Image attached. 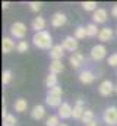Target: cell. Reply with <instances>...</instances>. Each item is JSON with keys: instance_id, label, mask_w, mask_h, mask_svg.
Listing matches in <instances>:
<instances>
[{"instance_id": "cell-32", "label": "cell", "mask_w": 117, "mask_h": 126, "mask_svg": "<svg viewBox=\"0 0 117 126\" xmlns=\"http://www.w3.org/2000/svg\"><path fill=\"white\" fill-rule=\"evenodd\" d=\"M108 64H110V66H116L117 67V53L111 54V56L108 57Z\"/></svg>"}, {"instance_id": "cell-17", "label": "cell", "mask_w": 117, "mask_h": 126, "mask_svg": "<svg viewBox=\"0 0 117 126\" xmlns=\"http://www.w3.org/2000/svg\"><path fill=\"white\" fill-rule=\"evenodd\" d=\"M113 34H114L113 30L108 28V27L101 28V30H100V34H98V40L102 41V43H107V41H110V40L113 38Z\"/></svg>"}, {"instance_id": "cell-3", "label": "cell", "mask_w": 117, "mask_h": 126, "mask_svg": "<svg viewBox=\"0 0 117 126\" xmlns=\"http://www.w3.org/2000/svg\"><path fill=\"white\" fill-rule=\"evenodd\" d=\"M27 25L24 24V22H15V24H12V27H10V34H12V37H15V38H19V40H22L25 35H27Z\"/></svg>"}, {"instance_id": "cell-35", "label": "cell", "mask_w": 117, "mask_h": 126, "mask_svg": "<svg viewBox=\"0 0 117 126\" xmlns=\"http://www.w3.org/2000/svg\"><path fill=\"white\" fill-rule=\"evenodd\" d=\"M85 126H97V122L94 120V122H91V123H88V125H85Z\"/></svg>"}, {"instance_id": "cell-9", "label": "cell", "mask_w": 117, "mask_h": 126, "mask_svg": "<svg viewBox=\"0 0 117 126\" xmlns=\"http://www.w3.org/2000/svg\"><path fill=\"white\" fill-rule=\"evenodd\" d=\"M107 18H108L107 10H105V9H102V7H98V9L94 12V15H92L94 24H104V22L107 21Z\"/></svg>"}, {"instance_id": "cell-5", "label": "cell", "mask_w": 117, "mask_h": 126, "mask_svg": "<svg viewBox=\"0 0 117 126\" xmlns=\"http://www.w3.org/2000/svg\"><path fill=\"white\" fill-rule=\"evenodd\" d=\"M116 90H114V85H113V82L111 81H102L101 84H100V87H98V93L102 95V97H108V95H111L114 93Z\"/></svg>"}, {"instance_id": "cell-28", "label": "cell", "mask_w": 117, "mask_h": 126, "mask_svg": "<svg viewBox=\"0 0 117 126\" xmlns=\"http://www.w3.org/2000/svg\"><path fill=\"white\" fill-rule=\"evenodd\" d=\"M45 126H60V117L58 116H50L45 122Z\"/></svg>"}, {"instance_id": "cell-23", "label": "cell", "mask_w": 117, "mask_h": 126, "mask_svg": "<svg viewBox=\"0 0 117 126\" xmlns=\"http://www.w3.org/2000/svg\"><path fill=\"white\" fill-rule=\"evenodd\" d=\"M82 122H84L85 125L94 122V111H92L91 109H87V110H85V113H84V116H82Z\"/></svg>"}, {"instance_id": "cell-37", "label": "cell", "mask_w": 117, "mask_h": 126, "mask_svg": "<svg viewBox=\"0 0 117 126\" xmlns=\"http://www.w3.org/2000/svg\"><path fill=\"white\" fill-rule=\"evenodd\" d=\"M114 90H116V93H117V84H116V85H114Z\"/></svg>"}, {"instance_id": "cell-20", "label": "cell", "mask_w": 117, "mask_h": 126, "mask_svg": "<svg viewBox=\"0 0 117 126\" xmlns=\"http://www.w3.org/2000/svg\"><path fill=\"white\" fill-rule=\"evenodd\" d=\"M45 103H47V106H50V107H60V106L63 104V103H61V97H58V95H51V94L47 95Z\"/></svg>"}, {"instance_id": "cell-15", "label": "cell", "mask_w": 117, "mask_h": 126, "mask_svg": "<svg viewBox=\"0 0 117 126\" xmlns=\"http://www.w3.org/2000/svg\"><path fill=\"white\" fill-rule=\"evenodd\" d=\"M13 48H16L15 41H13L10 37H3V40H1V50H3V53L7 54V53H10Z\"/></svg>"}, {"instance_id": "cell-29", "label": "cell", "mask_w": 117, "mask_h": 126, "mask_svg": "<svg viewBox=\"0 0 117 126\" xmlns=\"http://www.w3.org/2000/svg\"><path fill=\"white\" fill-rule=\"evenodd\" d=\"M10 81H12V72H10L9 69L3 70V76H1V82H3V85H7Z\"/></svg>"}, {"instance_id": "cell-13", "label": "cell", "mask_w": 117, "mask_h": 126, "mask_svg": "<svg viewBox=\"0 0 117 126\" xmlns=\"http://www.w3.org/2000/svg\"><path fill=\"white\" fill-rule=\"evenodd\" d=\"M48 54L53 60H61V57L64 56V48L61 44H56V46H53V48L50 50Z\"/></svg>"}, {"instance_id": "cell-1", "label": "cell", "mask_w": 117, "mask_h": 126, "mask_svg": "<svg viewBox=\"0 0 117 126\" xmlns=\"http://www.w3.org/2000/svg\"><path fill=\"white\" fill-rule=\"evenodd\" d=\"M32 43L35 47H38L41 50H51L53 48V37L48 31L35 32L32 37Z\"/></svg>"}, {"instance_id": "cell-7", "label": "cell", "mask_w": 117, "mask_h": 126, "mask_svg": "<svg viewBox=\"0 0 117 126\" xmlns=\"http://www.w3.org/2000/svg\"><path fill=\"white\" fill-rule=\"evenodd\" d=\"M84 60H85V57H84V54H82L81 51H75V53L70 56V59H69V62H70V64H72L73 69H79V67L84 64Z\"/></svg>"}, {"instance_id": "cell-18", "label": "cell", "mask_w": 117, "mask_h": 126, "mask_svg": "<svg viewBox=\"0 0 117 126\" xmlns=\"http://www.w3.org/2000/svg\"><path fill=\"white\" fill-rule=\"evenodd\" d=\"M48 69H50V73L58 75V73H61V72L64 70V64L61 63V60H51Z\"/></svg>"}, {"instance_id": "cell-14", "label": "cell", "mask_w": 117, "mask_h": 126, "mask_svg": "<svg viewBox=\"0 0 117 126\" xmlns=\"http://www.w3.org/2000/svg\"><path fill=\"white\" fill-rule=\"evenodd\" d=\"M79 81L84 84V85H89V84H92L94 81H95V76H94V73L91 72V70H82L81 73H79Z\"/></svg>"}, {"instance_id": "cell-12", "label": "cell", "mask_w": 117, "mask_h": 126, "mask_svg": "<svg viewBox=\"0 0 117 126\" xmlns=\"http://www.w3.org/2000/svg\"><path fill=\"white\" fill-rule=\"evenodd\" d=\"M31 27H32V30L35 32H41V31H45L47 22H45V19H44L43 16H37V18H34Z\"/></svg>"}, {"instance_id": "cell-2", "label": "cell", "mask_w": 117, "mask_h": 126, "mask_svg": "<svg viewBox=\"0 0 117 126\" xmlns=\"http://www.w3.org/2000/svg\"><path fill=\"white\" fill-rule=\"evenodd\" d=\"M102 120L104 123L108 126H116L117 125V107L116 106H110L105 109L104 114H102Z\"/></svg>"}, {"instance_id": "cell-19", "label": "cell", "mask_w": 117, "mask_h": 126, "mask_svg": "<svg viewBox=\"0 0 117 126\" xmlns=\"http://www.w3.org/2000/svg\"><path fill=\"white\" fill-rule=\"evenodd\" d=\"M13 109H15V111H18V113H24V111H27V109H28V101H27L25 98H18V100H15V103H13Z\"/></svg>"}, {"instance_id": "cell-31", "label": "cell", "mask_w": 117, "mask_h": 126, "mask_svg": "<svg viewBox=\"0 0 117 126\" xmlns=\"http://www.w3.org/2000/svg\"><path fill=\"white\" fill-rule=\"evenodd\" d=\"M28 6L32 12H38V10L41 9V3H40V1H29Z\"/></svg>"}, {"instance_id": "cell-11", "label": "cell", "mask_w": 117, "mask_h": 126, "mask_svg": "<svg viewBox=\"0 0 117 126\" xmlns=\"http://www.w3.org/2000/svg\"><path fill=\"white\" fill-rule=\"evenodd\" d=\"M85 113V109H84V100H78L75 107H73V111H72V117L76 119V120H82V116Z\"/></svg>"}, {"instance_id": "cell-33", "label": "cell", "mask_w": 117, "mask_h": 126, "mask_svg": "<svg viewBox=\"0 0 117 126\" xmlns=\"http://www.w3.org/2000/svg\"><path fill=\"white\" fill-rule=\"evenodd\" d=\"M111 15H113L114 18H117V4L113 6V9H111Z\"/></svg>"}, {"instance_id": "cell-16", "label": "cell", "mask_w": 117, "mask_h": 126, "mask_svg": "<svg viewBox=\"0 0 117 126\" xmlns=\"http://www.w3.org/2000/svg\"><path fill=\"white\" fill-rule=\"evenodd\" d=\"M44 114H45L44 106H41V104L34 106V109H32V111H31V117H32L34 120H41V119L44 117Z\"/></svg>"}, {"instance_id": "cell-38", "label": "cell", "mask_w": 117, "mask_h": 126, "mask_svg": "<svg viewBox=\"0 0 117 126\" xmlns=\"http://www.w3.org/2000/svg\"><path fill=\"white\" fill-rule=\"evenodd\" d=\"M116 34H117V30H116Z\"/></svg>"}, {"instance_id": "cell-10", "label": "cell", "mask_w": 117, "mask_h": 126, "mask_svg": "<svg viewBox=\"0 0 117 126\" xmlns=\"http://www.w3.org/2000/svg\"><path fill=\"white\" fill-rule=\"evenodd\" d=\"M72 111H73V107L69 104V103H63L60 107H58V117L60 119H69L72 117Z\"/></svg>"}, {"instance_id": "cell-30", "label": "cell", "mask_w": 117, "mask_h": 126, "mask_svg": "<svg viewBox=\"0 0 117 126\" xmlns=\"http://www.w3.org/2000/svg\"><path fill=\"white\" fill-rule=\"evenodd\" d=\"M48 94H51V95H58V97H61V94H63V90H61V87L56 85V87H53V88H50V90H48Z\"/></svg>"}, {"instance_id": "cell-6", "label": "cell", "mask_w": 117, "mask_h": 126, "mask_svg": "<svg viewBox=\"0 0 117 126\" xmlns=\"http://www.w3.org/2000/svg\"><path fill=\"white\" fill-rule=\"evenodd\" d=\"M61 46H63L64 50H67V51H73V53H75V51L78 50V40H76L75 37H66V38L63 40Z\"/></svg>"}, {"instance_id": "cell-25", "label": "cell", "mask_w": 117, "mask_h": 126, "mask_svg": "<svg viewBox=\"0 0 117 126\" xmlns=\"http://www.w3.org/2000/svg\"><path fill=\"white\" fill-rule=\"evenodd\" d=\"M18 120L13 114H7L4 119H3V126H16Z\"/></svg>"}, {"instance_id": "cell-8", "label": "cell", "mask_w": 117, "mask_h": 126, "mask_svg": "<svg viewBox=\"0 0 117 126\" xmlns=\"http://www.w3.org/2000/svg\"><path fill=\"white\" fill-rule=\"evenodd\" d=\"M66 22H67V18H66V15L61 13V12L54 13L53 18H51V25H53L54 28H61L63 25H66Z\"/></svg>"}, {"instance_id": "cell-27", "label": "cell", "mask_w": 117, "mask_h": 126, "mask_svg": "<svg viewBox=\"0 0 117 126\" xmlns=\"http://www.w3.org/2000/svg\"><path fill=\"white\" fill-rule=\"evenodd\" d=\"M29 48V44L27 41H19L18 44H16V51L18 53H27Z\"/></svg>"}, {"instance_id": "cell-24", "label": "cell", "mask_w": 117, "mask_h": 126, "mask_svg": "<svg viewBox=\"0 0 117 126\" xmlns=\"http://www.w3.org/2000/svg\"><path fill=\"white\" fill-rule=\"evenodd\" d=\"M87 35V28L85 27H78L76 30H75V38L76 40H84Z\"/></svg>"}, {"instance_id": "cell-34", "label": "cell", "mask_w": 117, "mask_h": 126, "mask_svg": "<svg viewBox=\"0 0 117 126\" xmlns=\"http://www.w3.org/2000/svg\"><path fill=\"white\" fill-rule=\"evenodd\" d=\"M1 7H3V9H7V7H9V1H3Z\"/></svg>"}, {"instance_id": "cell-4", "label": "cell", "mask_w": 117, "mask_h": 126, "mask_svg": "<svg viewBox=\"0 0 117 126\" xmlns=\"http://www.w3.org/2000/svg\"><path fill=\"white\" fill-rule=\"evenodd\" d=\"M105 54H107V48H105V46H102V44H97V46H94V47L91 48V59L95 60V62L102 60V59L105 57Z\"/></svg>"}, {"instance_id": "cell-36", "label": "cell", "mask_w": 117, "mask_h": 126, "mask_svg": "<svg viewBox=\"0 0 117 126\" xmlns=\"http://www.w3.org/2000/svg\"><path fill=\"white\" fill-rule=\"evenodd\" d=\"M60 126H67L66 123H60Z\"/></svg>"}, {"instance_id": "cell-21", "label": "cell", "mask_w": 117, "mask_h": 126, "mask_svg": "<svg viewBox=\"0 0 117 126\" xmlns=\"http://www.w3.org/2000/svg\"><path fill=\"white\" fill-rule=\"evenodd\" d=\"M58 78L57 75H54V73H48L47 76H45V87L50 90V88H53V87H56V85H58Z\"/></svg>"}, {"instance_id": "cell-22", "label": "cell", "mask_w": 117, "mask_h": 126, "mask_svg": "<svg viewBox=\"0 0 117 126\" xmlns=\"http://www.w3.org/2000/svg\"><path fill=\"white\" fill-rule=\"evenodd\" d=\"M85 28H87V35L88 37H98L100 30L97 28V24H88Z\"/></svg>"}, {"instance_id": "cell-26", "label": "cell", "mask_w": 117, "mask_h": 126, "mask_svg": "<svg viewBox=\"0 0 117 126\" xmlns=\"http://www.w3.org/2000/svg\"><path fill=\"white\" fill-rule=\"evenodd\" d=\"M82 7H84L87 12H95V10L98 9L95 1H84V3H82Z\"/></svg>"}]
</instances>
